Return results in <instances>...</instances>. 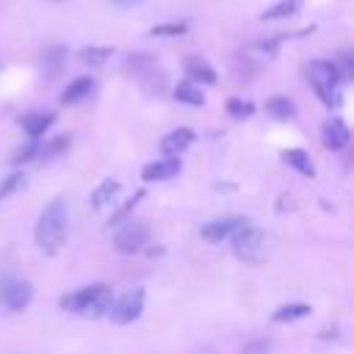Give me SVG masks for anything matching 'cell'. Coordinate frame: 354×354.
Segmentation results:
<instances>
[{"mask_svg": "<svg viewBox=\"0 0 354 354\" xmlns=\"http://www.w3.org/2000/svg\"><path fill=\"white\" fill-rule=\"evenodd\" d=\"M185 30H188L185 22H163V25H155L149 33L152 36H183Z\"/></svg>", "mask_w": 354, "mask_h": 354, "instance_id": "83f0119b", "label": "cell"}, {"mask_svg": "<svg viewBox=\"0 0 354 354\" xmlns=\"http://www.w3.org/2000/svg\"><path fill=\"white\" fill-rule=\"evenodd\" d=\"M141 310H144V288H133L124 296H119L116 301H111L108 315L113 324L124 326V324H133L141 315Z\"/></svg>", "mask_w": 354, "mask_h": 354, "instance_id": "8992f818", "label": "cell"}, {"mask_svg": "<svg viewBox=\"0 0 354 354\" xmlns=\"http://www.w3.org/2000/svg\"><path fill=\"white\" fill-rule=\"evenodd\" d=\"M321 136H324V144H326L329 149H343V147L348 144V127H346V122L337 119V116L324 122Z\"/></svg>", "mask_w": 354, "mask_h": 354, "instance_id": "7c38bea8", "label": "cell"}, {"mask_svg": "<svg viewBox=\"0 0 354 354\" xmlns=\"http://www.w3.org/2000/svg\"><path fill=\"white\" fill-rule=\"evenodd\" d=\"M266 111H268V116H274V119H290V116L296 113V105H293L288 97H268V100H266Z\"/></svg>", "mask_w": 354, "mask_h": 354, "instance_id": "44dd1931", "label": "cell"}, {"mask_svg": "<svg viewBox=\"0 0 354 354\" xmlns=\"http://www.w3.org/2000/svg\"><path fill=\"white\" fill-rule=\"evenodd\" d=\"M66 149H69V136H58V138L47 141L44 147H39V155H36V158H41V160H53V158L64 155Z\"/></svg>", "mask_w": 354, "mask_h": 354, "instance_id": "603a6c76", "label": "cell"}, {"mask_svg": "<svg viewBox=\"0 0 354 354\" xmlns=\"http://www.w3.org/2000/svg\"><path fill=\"white\" fill-rule=\"evenodd\" d=\"M191 144H194V130L177 127V130H171V133H166V136L160 138V152H163L166 158H177V155H183Z\"/></svg>", "mask_w": 354, "mask_h": 354, "instance_id": "9c48e42d", "label": "cell"}, {"mask_svg": "<svg viewBox=\"0 0 354 354\" xmlns=\"http://www.w3.org/2000/svg\"><path fill=\"white\" fill-rule=\"evenodd\" d=\"M30 299H33V288H30V282H25V279H8V285H6V290H3L0 304H3V307H8L11 313H17V310L28 307V301H30Z\"/></svg>", "mask_w": 354, "mask_h": 354, "instance_id": "ba28073f", "label": "cell"}, {"mask_svg": "<svg viewBox=\"0 0 354 354\" xmlns=\"http://www.w3.org/2000/svg\"><path fill=\"white\" fill-rule=\"evenodd\" d=\"M171 94H174L177 102H185V105H202V102H205L202 88H199L196 83H191V80H180Z\"/></svg>", "mask_w": 354, "mask_h": 354, "instance_id": "9a60e30c", "label": "cell"}, {"mask_svg": "<svg viewBox=\"0 0 354 354\" xmlns=\"http://www.w3.org/2000/svg\"><path fill=\"white\" fill-rule=\"evenodd\" d=\"M111 55H113L111 47H83V50H80V61L88 64V66H102Z\"/></svg>", "mask_w": 354, "mask_h": 354, "instance_id": "cb8c5ba5", "label": "cell"}, {"mask_svg": "<svg viewBox=\"0 0 354 354\" xmlns=\"http://www.w3.org/2000/svg\"><path fill=\"white\" fill-rule=\"evenodd\" d=\"M53 122H55V113H44V111H30V113H25L22 119H19V124H22V130L30 136V138H39V136H44L50 127H53Z\"/></svg>", "mask_w": 354, "mask_h": 354, "instance_id": "8fae6325", "label": "cell"}, {"mask_svg": "<svg viewBox=\"0 0 354 354\" xmlns=\"http://www.w3.org/2000/svg\"><path fill=\"white\" fill-rule=\"evenodd\" d=\"M183 66H185V75H188V80L191 83H205V86H213L216 83V69L202 58V55H188L185 61H183Z\"/></svg>", "mask_w": 354, "mask_h": 354, "instance_id": "30bf717a", "label": "cell"}, {"mask_svg": "<svg viewBox=\"0 0 354 354\" xmlns=\"http://www.w3.org/2000/svg\"><path fill=\"white\" fill-rule=\"evenodd\" d=\"M307 80L310 86L315 88V94L326 102V105H337L340 102V72L332 61H324V58H315L307 64Z\"/></svg>", "mask_w": 354, "mask_h": 354, "instance_id": "3957f363", "label": "cell"}, {"mask_svg": "<svg viewBox=\"0 0 354 354\" xmlns=\"http://www.w3.org/2000/svg\"><path fill=\"white\" fill-rule=\"evenodd\" d=\"M232 252L238 260H243L246 266H260L266 257V232L257 227H241L232 238Z\"/></svg>", "mask_w": 354, "mask_h": 354, "instance_id": "277c9868", "label": "cell"}, {"mask_svg": "<svg viewBox=\"0 0 354 354\" xmlns=\"http://www.w3.org/2000/svg\"><path fill=\"white\" fill-rule=\"evenodd\" d=\"M304 315H310V304H301V301H296V304H282L279 310H274V321L277 324H285V321H296V318H304Z\"/></svg>", "mask_w": 354, "mask_h": 354, "instance_id": "7402d4cb", "label": "cell"}, {"mask_svg": "<svg viewBox=\"0 0 354 354\" xmlns=\"http://www.w3.org/2000/svg\"><path fill=\"white\" fill-rule=\"evenodd\" d=\"M147 243H149V224L138 221V218H127L122 224V230L116 232V238H113V246L119 252H124V254H136Z\"/></svg>", "mask_w": 354, "mask_h": 354, "instance_id": "5b68a950", "label": "cell"}, {"mask_svg": "<svg viewBox=\"0 0 354 354\" xmlns=\"http://www.w3.org/2000/svg\"><path fill=\"white\" fill-rule=\"evenodd\" d=\"M94 91V77H75L64 91H61V102L64 105H75L80 100H86Z\"/></svg>", "mask_w": 354, "mask_h": 354, "instance_id": "5bb4252c", "label": "cell"}, {"mask_svg": "<svg viewBox=\"0 0 354 354\" xmlns=\"http://www.w3.org/2000/svg\"><path fill=\"white\" fill-rule=\"evenodd\" d=\"M8 279H11V277H0V299H3V290H6V285H8Z\"/></svg>", "mask_w": 354, "mask_h": 354, "instance_id": "f546056e", "label": "cell"}, {"mask_svg": "<svg viewBox=\"0 0 354 354\" xmlns=\"http://www.w3.org/2000/svg\"><path fill=\"white\" fill-rule=\"evenodd\" d=\"M282 160L288 163V166H293L299 174H304V177H313L315 174V166H313V160H310V155L304 152V149H285L282 152Z\"/></svg>", "mask_w": 354, "mask_h": 354, "instance_id": "2e32d148", "label": "cell"}, {"mask_svg": "<svg viewBox=\"0 0 354 354\" xmlns=\"http://www.w3.org/2000/svg\"><path fill=\"white\" fill-rule=\"evenodd\" d=\"M66 232H69V207H66V199L55 196L39 213V221H36V246L44 254H58L64 249V243H66Z\"/></svg>", "mask_w": 354, "mask_h": 354, "instance_id": "6da1fadb", "label": "cell"}, {"mask_svg": "<svg viewBox=\"0 0 354 354\" xmlns=\"http://www.w3.org/2000/svg\"><path fill=\"white\" fill-rule=\"evenodd\" d=\"M22 188H25V174L22 171H14V174L3 177V183H0V202H6L11 194H17Z\"/></svg>", "mask_w": 354, "mask_h": 354, "instance_id": "d4e9b609", "label": "cell"}, {"mask_svg": "<svg viewBox=\"0 0 354 354\" xmlns=\"http://www.w3.org/2000/svg\"><path fill=\"white\" fill-rule=\"evenodd\" d=\"M144 196H147V191L141 188V191H136V194H133V196H130V199H127L124 205H119V207H116V210L111 213V218H108V227H116V224H124V221H127V218L133 216V210L138 207V202H141Z\"/></svg>", "mask_w": 354, "mask_h": 354, "instance_id": "e0dca14e", "label": "cell"}, {"mask_svg": "<svg viewBox=\"0 0 354 354\" xmlns=\"http://www.w3.org/2000/svg\"><path fill=\"white\" fill-rule=\"evenodd\" d=\"M177 174H180V158L155 160V163L144 166V171H141V177H144L147 183H152V180H171V177H177Z\"/></svg>", "mask_w": 354, "mask_h": 354, "instance_id": "4fadbf2b", "label": "cell"}, {"mask_svg": "<svg viewBox=\"0 0 354 354\" xmlns=\"http://www.w3.org/2000/svg\"><path fill=\"white\" fill-rule=\"evenodd\" d=\"M113 3H116V6H138L141 0H113Z\"/></svg>", "mask_w": 354, "mask_h": 354, "instance_id": "f1b7e54d", "label": "cell"}, {"mask_svg": "<svg viewBox=\"0 0 354 354\" xmlns=\"http://www.w3.org/2000/svg\"><path fill=\"white\" fill-rule=\"evenodd\" d=\"M64 64H66V47H50L41 58V69H44L47 77H55Z\"/></svg>", "mask_w": 354, "mask_h": 354, "instance_id": "ac0fdd59", "label": "cell"}, {"mask_svg": "<svg viewBox=\"0 0 354 354\" xmlns=\"http://www.w3.org/2000/svg\"><path fill=\"white\" fill-rule=\"evenodd\" d=\"M111 301H113V288L105 282H94V285H86V288L66 293L61 299V307L69 313L88 315V318H100V315H108Z\"/></svg>", "mask_w": 354, "mask_h": 354, "instance_id": "7a4b0ae2", "label": "cell"}, {"mask_svg": "<svg viewBox=\"0 0 354 354\" xmlns=\"http://www.w3.org/2000/svg\"><path fill=\"white\" fill-rule=\"evenodd\" d=\"M299 8H301V0H279L277 6L266 8L260 19H263V22H268V19H285V17L299 14Z\"/></svg>", "mask_w": 354, "mask_h": 354, "instance_id": "ffe728a7", "label": "cell"}, {"mask_svg": "<svg viewBox=\"0 0 354 354\" xmlns=\"http://www.w3.org/2000/svg\"><path fill=\"white\" fill-rule=\"evenodd\" d=\"M227 111H230V116H232V119H246V116H252V113H254V105H252V102H246V100L232 97V100H227Z\"/></svg>", "mask_w": 354, "mask_h": 354, "instance_id": "484cf974", "label": "cell"}, {"mask_svg": "<svg viewBox=\"0 0 354 354\" xmlns=\"http://www.w3.org/2000/svg\"><path fill=\"white\" fill-rule=\"evenodd\" d=\"M116 194H119V183H116V180H102V183L94 188V194H91V210L105 207Z\"/></svg>", "mask_w": 354, "mask_h": 354, "instance_id": "d6986e66", "label": "cell"}, {"mask_svg": "<svg viewBox=\"0 0 354 354\" xmlns=\"http://www.w3.org/2000/svg\"><path fill=\"white\" fill-rule=\"evenodd\" d=\"M36 155H39V141H36V138H30L25 147H19V149L11 155V163H14V166H19V163H28V160H33Z\"/></svg>", "mask_w": 354, "mask_h": 354, "instance_id": "4316f807", "label": "cell"}, {"mask_svg": "<svg viewBox=\"0 0 354 354\" xmlns=\"http://www.w3.org/2000/svg\"><path fill=\"white\" fill-rule=\"evenodd\" d=\"M241 227H246V218L243 216H221V218H216V221H210V224L202 227V238L207 243H221V241L232 238Z\"/></svg>", "mask_w": 354, "mask_h": 354, "instance_id": "52a82bcc", "label": "cell"}]
</instances>
